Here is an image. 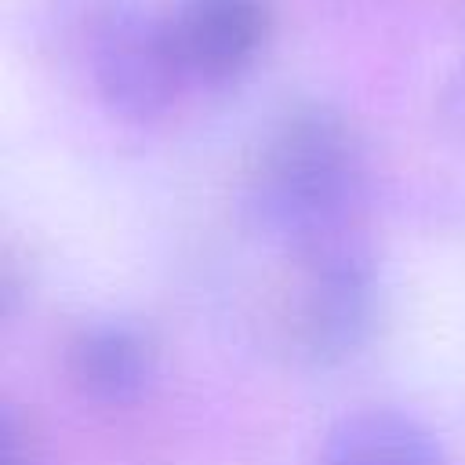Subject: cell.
<instances>
[{
	"instance_id": "obj_1",
	"label": "cell",
	"mask_w": 465,
	"mask_h": 465,
	"mask_svg": "<svg viewBox=\"0 0 465 465\" xmlns=\"http://www.w3.org/2000/svg\"><path fill=\"white\" fill-rule=\"evenodd\" d=\"M367 193V145L356 124L327 102L287 109L262 138L247 174L254 222L287 251L360 232Z\"/></svg>"
},
{
	"instance_id": "obj_2",
	"label": "cell",
	"mask_w": 465,
	"mask_h": 465,
	"mask_svg": "<svg viewBox=\"0 0 465 465\" xmlns=\"http://www.w3.org/2000/svg\"><path fill=\"white\" fill-rule=\"evenodd\" d=\"M291 258L283 323L294 352L320 367L356 356L381 312V272L363 232L291 251Z\"/></svg>"
},
{
	"instance_id": "obj_3",
	"label": "cell",
	"mask_w": 465,
	"mask_h": 465,
	"mask_svg": "<svg viewBox=\"0 0 465 465\" xmlns=\"http://www.w3.org/2000/svg\"><path fill=\"white\" fill-rule=\"evenodd\" d=\"M87 73L102 105L127 124L163 120L193 87L160 4L113 0L87 25Z\"/></svg>"
},
{
	"instance_id": "obj_4",
	"label": "cell",
	"mask_w": 465,
	"mask_h": 465,
	"mask_svg": "<svg viewBox=\"0 0 465 465\" xmlns=\"http://www.w3.org/2000/svg\"><path fill=\"white\" fill-rule=\"evenodd\" d=\"M160 11L193 87H229L247 76L276 25L272 0H163Z\"/></svg>"
},
{
	"instance_id": "obj_5",
	"label": "cell",
	"mask_w": 465,
	"mask_h": 465,
	"mask_svg": "<svg viewBox=\"0 0 465 465\" xmlns=\"http://www.w3.org/2000/svg\"><path fill=\"white\" fill-rule=\"evenodd\" d=\"M65 374L84 400L127 407L142 400L156 378V341L134 320H87L65 345Z\"/></svg>"
},
{
	"instance_id": "obj_6",
	"label": "cell",
	"mask_w": 465,
	"mask_h": 465,
	"mask_svg": "<svg viewBox=\"0 0 465 465\" xmlns=\"http://www.w3.org/2000/svg\"><path fill=\"white\" fill-rule=\"evenodd\" d=\"M316 465H447L436 432L407 411L363 407L338 418Z\"/></svg>"
},
{
	"instance_id": "obj_7",
	"label": "cell",
	"mask_w": 465,
	"mask_h": 465,
	"mask_svg": "<svg viewBox=\"0 0 465 465\" xmlns=\"http://www.w3.org/2000/svg\"><path fill=\"white\" fill-rule=\"evenodd\" d=\"M440 113H443V124L465 138V62L443 80V91H440Z\"/></svg>"
},
{
	"instance_id": "obj_8",
	"label": "cell",
	"mask_w": 465,
	"mask_h": 465,
	"mask_svg": "<svg viewBox=\"0 0 465 465\" xmlns=\"http://www.w3.org/2000/svg\"><path fill=\"white\" fill-rule=\"evenodd\" d=\"M4 465H36L33 447H29V443L22 440V432H18L15 414L4 418Z\"/></svg>"
},
{
	"instance_id": "obj_9",
	"label": "cell",
	"mask_w": 465,
	"mask_h": 465,
	"mask_svg": "<svg viewBox=\"0 0 465 465\" xmlns=\"http://www.w3.org/2000/svg\"><path fill=\"white\" fill-rule=\"evenodd\" d=\"M461 4H465V0H461Z\"/></svg>"
}]
</instances>
